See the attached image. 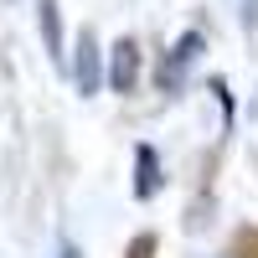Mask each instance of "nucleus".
I'll return each mask as SVG.
<instances>
[{"label": "nucleus", "mask_w": 258, "mask_h": 258, "mask_svg": "<svg viewBox=\"0 0 258 258\" xmlns=\"http://www.w3.org/2000/svg\"><path fill=\"white\" fill-rule=\"evenodd\" d=\"M36 21H41V41H47V52L62 57V16H57V0H36Z\"/></svg>", "instance_id": "39448f33"}, {"label": "nucleus", "mask_w": 258, "mask_h": 258, "mask_svg": "<svg viewBox=\"0 0 258 258\" xmlns=\"http://www.w3.org/2000/svg\"><path fill=\"white\" fill-rule=\"evenodd\" d=\"M57 258H83V253H78L73 243H62V248H57Z\"/></svg>", "instance_id": "0eeeda50"}, {"label": "nucleus", "mask_w": 258, "mask_h": 258, "mask_svg": "<svg viewBox=\"0 0 258 258\" xmlns=\"http://www.w3.org/2000/svg\"><path fill=\"white\" fill-rule=\"evenodd\" d=\"M243 26H248V31L258 26V0H243Z\"/></svg>", "instance_id": "423d86ee"}, {"label": "nucleus", "mask_w": 258, "mask_h": 258, "mask_svg": "<svg viewBox=\"0 0 258 258\" xmlns=\"http://www.w3.org/2000/svg\"><path fill=\"white\" fill-rule=\"evenodd\" d=\"M109 83L119 93H135V83H140V41L135 36L114 41V73H109Z\"/></svg>", "instance_id": "7ed1b4c3"}, {"label": "nucleus", "mask_w": 258, "mask_h": 258, "mask_svg": "<svg viewBox=\"0 0 258 258\" xmlns=\"http://www.w3.org/2000/svg\"><path fill=\"white\" fill-rule=\"evenodd\" d=\"M202 57V31H186L176 47H170V57H165V68H160V88H181V78H186V68Z\"/></svg>", "instance_id": "f03ea898"}, {"label": "nucleus", "mask_w": 258, "mask_h": 258, "mask_svg": "<svg viewBox=\"0 0 258 258\" xmlns=\"http://www.w3.org/2000/svg\"><path fill=\"white\" fill-rule=\"evenodd\" d=\"M135 160H140V181H135V197H140V202H150V197L160 191V165H155V150H150V145H140V150H135Z\"/></svg>", "instance_id": "20e7f679"}, {"label": "nucleus", "mask_w": 258, "mask_h": 258, "mask_svg": "<svg viewBox=\"0 0 258 258\" xmlns=\"http://www.w3.org/2000/svg\"><path fill=\"white\" fill-rule=\"evenodd\" d=\"M73 83H78V93H83V98H93V93H98V83H103V47H98V36H93V31H83V36H78V52H73Z\"/></svg>", "instance_id": "f257e3e1"}]
</instances>
